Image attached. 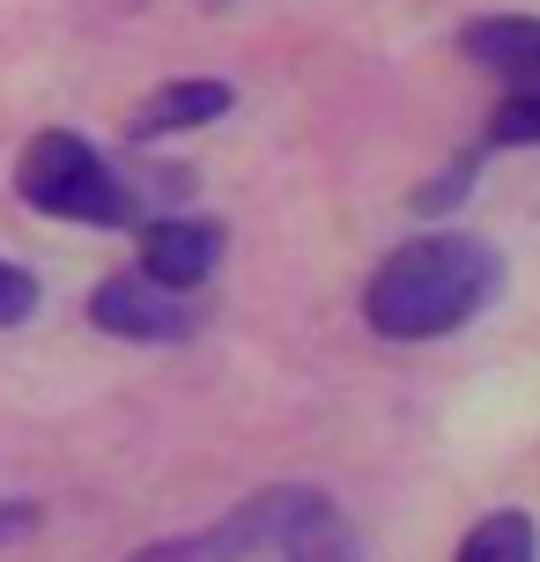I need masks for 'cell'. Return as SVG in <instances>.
Returning <instances> with one entry per match:
<instances>
[{
	"label": "cell",
	"instance_id": "8992f818",
	"mask_svg": "<svg viewBox=\"0 0 540 562\" xmlns=\"http://www.w3.org/2000/svg\"><path fill=\"white\" fill-rule=\"evenodd\" d=\"M459 45L504 89H540V15H482V23H466Z\"/></svg>",
	"mask_w": 540,
	"mask_h": 562
},
{
	"label": "cell",
	"instance_id": "6da1fadb",
	"mask_svg": "<svg viewBox=\"0 0 540 562\" xmlns=\"http://www.w3.org/2000/svg\"><path fill=\"white\" fill-rule=\"evenodd\" d=\"M504 289V252L474 229H423L363 281V326L378 340H445L482 318Z\"/></svg>",
	"mask_w": 540,
	"mask_h": 562
},
{
	"label": "cell",
	"instance_id": "9c48e42d",
	"mask_svg": "<svg viewBox=\"0 0 540 562\" xmlns=\"http://www.w3.org/2000/svg\"><path fill=\"white\" fill-rule=\"evenodd\" d=\"M488 148H540V89H504L488 112Z\"/></svg>",
	"mask_w": 540,
	"mask_h": 562
},
{
	"label": "cell",
	"instance_id": "277c9868",
	"mask_svg": "<svg viewBox=\"0 0 540 562\" xmlns=\"http://www.w3.org/2000/svg\"><path fill=\"white\" fill-rule=\"evenodd\" d=\"M89 318H97L104 334H119V340H185V334H193V304H185L178 289H156L142 267L97 281Z\"/></svg>",
	"mask_w": 540,
	"mask_h": 562
},
{
	"label": "cell",
	"instance_id": "7a4b0ae2",
	"mask_svg": "<svg viewBox=\"0 0 540 562\" xmlns=\"http://www.w3.org/2000/svg\"><path fill=\"white\" fill-rule=\"evenodd\" d=\"M15 193L53 215V223H82V229H134L142 223V193L104 164V148L67 126L30 134L23 164H15Z\"/></svg>",
	"mask_w": 540,
	"mask_h": 562
},
{
	"label": "cell",
	"instance_id": "30bf717a",
	"mask_svg": "<svg viewBox=\"0 0 540 562\" xmlns=\"http://www.w3.org/2000/svg\"><path fill=\"white\" fill-rule=\"evenodd\" d=\"M474 156H459L452 170H445V178H437V186H423V193H415V215H429V223H445V215H452L459 200H466V186H474Z\"/></svg>",
	"mask_w": 540,
	"mask_h": 562
},
{
	"label": "cell",
	"instance_id": "7c38bea8",
	"mask_svg": "<svg viewBox=\"0 0 540 562\" xmlns=\"http://www.w3.org/2000/svg\"><path fill=\"white\" fill-rule=\"evenodd\" d=\"M30 518H37L30 504H0V540H8V533H30Z\"/></svg>",
	"mask_w": 540,
	"mask_h": 562
},
{
	"label": "cell",
	"instance_id": "8fae6325",
	"mask_svg": "<svg viewBox=\"0 0 540 562\" xmlns=\"http://www.w3.org/2000/svg\"><path fill=\"white\" fill-rule=\"evenodd\" d=\"M30 311H37V281H30V267L0 259V334H8V326H23Z\"/></svg>",
	"mask_w": 540,
	"mask_h": 562
},
{
	"label": "cell",
	"instance_id": "52a82bcc",
	"mask_svg": "<svg viewBox=\"0 0 540 562\" xmlns=\"http://www.w3.org/2000/svg\"><path fill=\"white\" fill-rule=\"evenodd\" d=\"M229 104H237V89L215 82V75H200V82H164L142 112L126 119V134L134 140H164V134H185V126H215Z\"/></svg>",
	"mask_w": 540,
	"mask_h": 562
},
{
	"label": "cell",
	"instance_id": "5b68a950",
	"mask_svg": "<svg viewBox=\"0 0 540 562\" xmlns=\"http://www.w3.org/2000/svg\"><path fill=\"white\" fill-rule=\"evenodd\" d=\"M215 267H223V223H207V215H156L142 229V274L156 289L193 296Z\"/></svg>",
	"mask_w": 540,
	"mask_h": 562
},
{
	"label": "cell",
	"instance_id": "ba28073f",
	"mask_svg": "<svg viewBox=\"0 0 540 562\" xmlns=\"http://www.w3.org/2000/svg\"><path fill=\"white\" fill-rule=\"evenodd\" d=\"M540 555V533L526 510H488L474 533L459 540V562H533Z\"/></svg>",
	"mask_w": 540,
	"mask_h": 562
},
{
	"label": "cell",
	"instance_id": "3957f363",
	"mask_svg": "<svg viewBox=\"0 0 540 562\" xmlns=\"http://www.w3.org/2000/svg\"><path fill=\"white\" fill-rule=\"evenodd\" d=\"M296 504H304V488H267V496H252V504H237L229 518H215L207 533L156 540V548H142L134 562H259V555L274 562Z\"/></svg>",
	"mask_w": 540,
	"mask_h": 562
}]
</instances>
